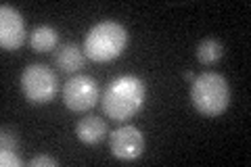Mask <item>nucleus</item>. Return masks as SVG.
<instances>
[{"label":"nucleus","instance_id":"obj_2","mask_svg":"<svg viewBox=\"0 0 251 167\" xmlns=\"http://www.w3.org/2000/svg\"><path fill=\"white\" fill-rule=\"evenodd\" d=\"M193 107L205 117L222 115L230 105V86L228 79L216 71H205L193 79L191 86Z\"/></svg>","mask_w":251,"mask_h":167},{"label":"nucleus","instance_id":"obj_11","mask_svg":"<svg viewBox=\"0 0 251 167\" xmlns=\"http://www.w3.org/2000/svg\"><path fill=\"white\" fill-rule=\"evenodd\" d=\"M222 54H224V46L216 38L201 40L199 46H197V59H199V63H203V65H214V63H218L222 59Z\"/></svg>","mask_w":251,"mask_h":167},{"label":"nucleus","instance_id":"obj_10","mask_svg":"<svg viewBox=\"0 0 251 167\" xmlns=\"http://www.w3.org/2000/svg\"><path fill=\"white\" fill-rule=\"evenodd\" d=\"M57 44H59V34L50 25H38L29 34V46L34 48V52H50L57 48Z\"/></svg>","mask_w":251,"mask_h":167},{"label":"nucleus","instance_id":"obj_13","mask_svg":"<svg viewBox=\"0 0 251 167\" xmlns=\"http://www.w3.org/2000/svg\"><path fill=\"white\" fill-rule=\"evenodd\" d=\"M0 144H2V150H15V146H17V138H15V134L11 130L2 128V134H0Z\"/></svg>","mask_w":251,"mask_h":167},{"label":"nucleus","instance_id":"obj_1","mask_svg":"<svg viewBox=\"0 0 251 167\" xmlns=\"http://www.w3.org/2000/svg\"><path fill=\"white\" fill-rule=\"evenodd\" d=\"M147 86L136 75H120L107 86L103 94V111L113 121H128L145 105Z\"/></svg>","mask_w":251,"mask_h":167},{"label":"nucleus","instance_id":"obj_15","mask_svg":"<svg viewBox=\"0 0 251 167\" xmlns=\"http://www.w3.org/2000/svg\"><path fill=\"white\" fill-rule=\"evenodd\" d=\"M184 79H188V82H193V79H195L193 71H184Z\"/></svg>","mask_w":251,"mask_h":167},{"label":"nucleus","instance_id":"obj_12","mask_svg":"<svg viewBox=\"0 0 251 167\" xmlns=\"http://www.w3.org/2000/svg\"><path fill=\"white\" fill-rule=\"evenodd\" d=\"M0 165L2 167H21V159L15 155V150H0Z\"/></svg>","mask_w":251,"mask_h":167},{"label":"nucleus","instance_id":"obj_6","mask_svg":"<svg viewBox=\"0 0 251 167\" xmlns=\"http://www.w3.org/2000/svg\"><path fill=\"white\" fill-rule=\"evenodd\" d=\"M109 146H111V155L115 159L134 161L145 150V136L134 125H124V128H117L115 132H111Z\"/></svg>","mask_w":251,"mask_h":167},{"label":"nucleus","instance_id":"obj_5","mask_svg":"<svg viewBox=\"0 0 251 167\" xmlns=\"http://www.w3.org/2000/svg\"><path fill=\"white\" fill-rule=\"evenodd\" d=\"M99 100V84L90 75H75L63 86V102L75 113L92 109Z\"/></svg>","mask_w":251,"mask_h":167},{"label":"nucleus","instance_id":"obj_7","mask_svg":"<svg viewBox=\"0 0 251 167\" xmlns=\"http://www.w3.org/2000/svg\"><path fill=\"white\" fill-rule=\"evenodd\" d=\"M0 44L4 50H17L25 44V21L9 4L0 6Z\"/></svg>","mask_w":251,"mask_h":167},{"label":"nucleus","instance_id":"obj_9","mask_svg":"<svg viewBox=\"0 0 251 167\" xmlns=\"http://www.w3.org/2000/svg\"><path fill=\"white\" fill-rule=\"evenodd\" d=\"M75 136L80 138L84 144H99L100 140L107 136V123L100 117H84L75 125Z\"/></svg>","mask_w":251,"mask_h":167},{"label":"nucleus","instance_id":"obj_4","mask_svg":"<svg viewBox=\"0 0 251 167\" xmlns=\"http://www.w3.org/2000/svg\"><path fill=\"white\" fill-rule=\"evenodd\" d=\"M21 90L25 98L34 105H49L59 92L57 73L50 67L34 63L21 73Z\"/></svg>","mask_w":251,"mask_h":167},{"label":"nucleus","instance_id":"obj_14","mask_svg":"<svg viewBox=\"0 0 251 167\" xmlns=\"http://www.w3.org/2000/svg\"><path fill=\"white\" fill-rule=\"evenodd\" d=\"M59 161H54V159L46 157V155H38L29 161V167H57Z\"/></svg>","mask_w":251,"mask_h":167},{"label":"nucleus","instance_id":"obj_8","mask_svg":"<svg viewBox=\"0 0 251 167\" xmlns=\"http://www.w3.org/2000/svg\"><path fill=\"white\" fill-rule=\"evenodd\" d=\"M54 63H57V67L61 71H65V73H75V71H80L84 67L86 57L77 44L67 42V44L59 46V50L54 52Z\"/></svg>","mask_w":251,"mask_h":167},{"label":"nucleus","instance_id":"obj_3","mask_svg":"<svg viewBox=\"0 0 251 167\" xmlns=\"http://www.w3.org/2000/svg\"><path fill=\"white\" fill-rule=\"evenodd\" d=\"M128 46V29L117 21H100L92 25L84 40L86 57L94 63L117 59Z\"/></svg>","mask_w":251,"mask_h":167}]
</instances>
